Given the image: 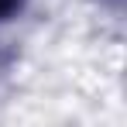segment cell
I'll return each mask as SVG.
<instances>
[{
	"label": "cell",
	"instance_id": "cell-1",
	"mask_svg": "<svg viewBox=\"0 0 127 127\" xmlns=\"http://www.w3.org/2000/svg\"><path fill=\"white\" fill-rule=\"evenodd\" d=\"M21 10V0H0V21H7V17H14Z\"/></svg>",
	"mask_w": 127,
	"mask_h": 127
}]
</instances>
